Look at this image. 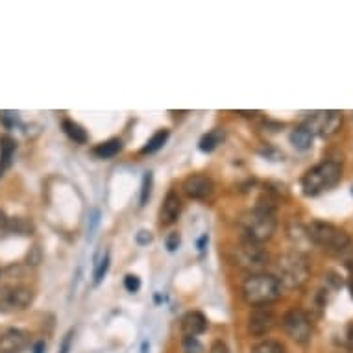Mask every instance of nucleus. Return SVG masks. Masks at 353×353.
<instances>
[{"label": "nucleus", "instance_id": "f257e3e1", "mask_svg": "<svg viewBox=\"0 0 353 353\" xmlns=\"http://www.w3.org/2000/svg\"><path fill=\"white\" fill-rule=\"evenodd\" d=\"M306 230L312 244L324 248L331 255L341 257L344 265L353 272V241L346 231L322 220H312L309 226H306Z\"/></svg>", "mask_w": 353, "mask_h": 353}, {"label": "nucleus", "instance_id": "f03ea898", "mask_svg": "<svg viewBox=\"0 0 353 353\" xmlns=\"http://www.w3.org/2000/svg\"><path fill=\"white\" fill-rule=\"evenodd\" d=\"M239 226L244 233V239L248 241L257 242V244L270 241L277 228L274 200L266 198V200L257 202V206L242 215Z\"/></svg>", "mask_w": 353, "mask_h": 353}, {"label": "nucleus", "instance_id": "7ed1b4c3", "mask_svg": "<svg viewBox=\"0 0 353 353\" xmlns=\"http://www.w3.org/2000/svg\"><path fill=\"white\" fill-rule=\"evenodd\" d=\"M281 290V283L277 281L276 277L272 274H266V272H259V274H250L244 279L241 295L248 306L265 307L279 300Z\"/></svg>", "mask_w": 353, "mask_h": 353}, {"label": "nucleus", "instance_id": "20e7f679", "mask_svg": "<svg viewBox=\"0 0 353 353\" xmlns=\"http://www.w3.org/2000/svg\"><path fill=\"white\" fill-rule=\"evenodd\" d=\"M342 180V165L339 161H324L312 167L301 178V191L306 196H318L330 191Z\"/></svg>", "mask_w": 353, "mask_h": 353}, {"label": "nucleus", "instance_id": "39448f33", "mask_svg": "<svg viewBox=\"0 0 353 353\" xmlns=\"http://www.w3.org/2000/svg\"><path fill=\"white\" fill-rule=\"evenodd\" d=\"M311 268L306 255L300 252H288L279 255L276 261V279L281 287L298 288L309 279Z\"/></svg>", "mask_w": 353, "mask_h": 353}, {"label": "nucleus", "instance_id": "423d86ee", "mask_svg": "<svg viewBox=\"0 0 353 353\" xmlns=\"http://www.w3.org/2000/svg\"><path fill=\"white\" fill-rule=\"evenodd\" d=\"M231 261L235 263L239 268L250 272V274H259L266 268L270 255L266 252L263 244L242 239L233 250H231Z\"/></svg>", "mask_w": 353, "mask_h": 353}, {"label": "nucleus", "instance_id": "0eeeda50", "mask_svg": "<svg viewBox=\"0 0 353 353\" xmlns=\"http://www.w3.org/2000/svg\"><path fill=\"white\" fill-rule=\"evenodd\" d=\"M283 330L298 344H309L312 339V322L309 314L301 309H292L285 312L281 320Z\"/></svg>", "mask_w": 353, "mask_h": 353}, {"label": "nucleus", "instance_id": "6e6552de", "mask_svg": "<svg viewBox=\"0 0 353 353\" xmlns=\"http://www.w3.org/2000/svg\"><path fill=\"white\" fill-rule=\"evenodd\" d=\"M34 301V290L23 285L0 288V312H15L28 309Z\"/></svg>", "mask_w": 353, "mask_h": 353}, {"label": "nucleus", "instance_id": "1a4fd4ad", "mask_svg": "<svg viewBox=\"0 0 353 353\" xmlns=\"http://www.w3.org/2000/svg\"><path fill=\"white\" fill-rule=\"evenodd\" d=\"M306 126L312 133H318L320 137L335 136L342 126V113L330 109V111H317L312 113Z\"/></svg>", "mask_w": 353, "mask_h": 353}, {"label": "nucleus", "instance_id": "9d476101", "mask_svg": "<svg viewBox=\"0 0 353 353\" xmlns=\"http://www.w3.org/2000/svg\"><path fill=\"white\" fill-rule=\"evenodd\" d=\"M276 325V314L270 307H253V311L248 317L246 330L252 336H263Z\"/></svg>", "mask_w": 353, "mask_h": 353}, {"label": "nucleus", "instance_id": "9b49d317", "mask_svg": "<svg viewBox=\"0 0 353 353\" xmlns=\"http://www.w3.org/2000/svg\"><path fill=\"white\" fill-rule=\"evenodd\" d=\"M183 195L193 200H207L211 198L215 185H213L211 178L204 176V174H193L183 180L182 183Z\"/></svg>", "mask_w": 353, "mask_h": 353}, {"label": "nucleus", "instance_id": "f8f14e48", "mask_svg": "<svg viewBox=\"0 0 353 353\" xmlns=\"http://www.w3.org/2000/svg\"><path fill=\"white\" fill-rule=\"evenodd\" d=\"M28 346V335L21 330H6L0 335V353H23Z\"/></svg>", "mask_w": 353, "mask_h": 353}, {"label": "nucleus", "instance_id": "ddd939ff", "mask_svg": "<svg viewBox=\"0 0 353 353\" xmlns=\"http://www.w3.org/2000/svg\"><path fill=\"white\" fill-rule=\"evenodd\" d=\"M180 213H182V198L176 191H169V195L165 196V202L161 206V211H159V222L163 226H172L174 222H178Z\"/></svg>", "mask_w": 353, "mask_h": 353}, {"label": "nucleus", "instance_id": "4468645a", "mask_svg": "<svg viewBox=\"0 0 353 353\" xmlns=\"http://www.w3.org/2000/svg\"><path fill=\"white\" fill-rule=\"evenodd\" d=\"M207 318L200 311H189L182 318V331L185 336H198L206 333Z\"/></svg>", "mask_w": 353, "mask_h": 353}, {"label": "nucleus", "instance_id": "2eb2a0df", "mask_svg": "<svg viewBox=\"0 0 353 353\" xmlns=\"http://www.w3.org/2000/svg\"><path fill=\"white\" fill-rule=\"evenodd\" d=\"M312 139H314V133L307 128L306 124L296 126L295 130L290 131V136H288L290 145H292L296 150H301V152H306V150H309V148L312 147Z\"/></svg>", "mask_w": 353, "mask_h": 353}, {"label": "nucleus", "instance_id": "dca6fc26", "mask_svg": "<svg viewBox=\"0 0 353 353\" xmlns=\"http://www.w3.org/2000/svg\"><path fill=\"white\" fill-rule=\"evenodd\" d=\"M17 150V142L10 136L0 137V176L10 169L13 161V153Z\"/></svg>", "mask_w": 353, "mask_h": 353}, {"label": "nucleus", "instance_id": "f3484780", "mask_svg": "<svg viewBox=\"0 0 353 353\" xmlns=\"http://www.w3.org/2000/svg\"><path fill=\"white\" fill-rule=\"evenodd\" d=\"M61 128H63L65 136L69 137L71 141L78 142V145H85V142H87V131L83 130L80 124L71 120V118H63V120H61Z\"/></svg>", "mask_w": 353, "mask_h": 353}, {"label": "nucleus", "instance_id": "a211bd4d", "mask_svg": "<svg viewBox=\"0 0 353 353\" xmlns=\"http://www.w3.org/2000/svg\"><path fill=\"white\" fill-rule=\"evenodd\" d=\"M120 150H122V141H120V139H109V141L100 142L98 147H94L93 153L96 158L109 159L115 158Z\"/></svg>", "mask_w": 353, "mask_h": 353}, {"label": "nucleus", "instance_id": "6ab92c4d", "mask_svg": "<svg viewBox=\"0 0 353 353\" xmlns=\"http://www.w3.org/2000/svg\"><path fill=\"white\" fill-rule=\"evenodd\" d=\"M169 136H171V131L169 130H159L158 133H153L152 137H150V141L142 147L141 152L142 153H156L158 150H161V148L165 147L167 139H169Z\"/></svg>", "mask_w": 353, "mask_h": 353}, {"label": "nucleus", "instance_id": "aec40b11", "mask_svg": "<svg viewBox=\"0 0 353 353\" xmlns=\"http://www.w3.org/2000/svg\"><path fill=\"white\" fill-rule=\"evenodd\" d=\"M224 141L222 130H213L200 139V150L202 152H213L215 148Z\"/></svg>", "mask_w": 353, "mask_h": 353}, {"label": "nucleus", "instance_id": "412c9836", "mask_svg": "<svg viewBox=\"0 0 353 353\" xmlns=\"http://www.w3.org/2000/svg\"><path fill=\"white\" fill-rule=\"evenodd\" d=\"M107 268H109V252H100V255L96 257V263H94V274H93V283L98 285V283L104 279Z\"/></svg>", "mask_w": 353, "mask_h": 353}, {"label": "nucleus", "instance_id": "4be33fe9", "mask_svg": "<svg viewBox=\"0 0 353 353\" xmlns=\"http://www.w3.org/2000/svg\"><path fill=\"white\" fill-rule=\"evenodd\" d=\"M252 353H285V346L277 341H263L253 346Z\"/></svg>", "mask_w": 353, "mask_h": 353}, {"label": "nucleus", "instance_id": "5701e85b", "mask_svg": "<svg viewBox=\"0 0 353 353\" xmlns=\"http://www.w3.org/2000/svg\"><path fill=\"white\" fill-rule=\"evenodd\" d=\"M150 191H152V172H147L142 178L141 185V206H147L148 198H150Z\"/></svg>", "mask_w": 353, "mask_h": 353}, {"label": "nucleus", "instance_id": "b1692460", "mask_svg": "<svg viewBox=\"0 0 353 353\" xmlns=\"http://www.w3.org/2000/svg\"><path fill=\"white\" fill-rule=\"evenodd\" d=\"M10 230L17 231L21 235H30L32 224H30L26 218H15V222H10Z\"/></svg>", "mask_w": 353, "mask_h": 353}, {"label": "nucleus", "instance_id": "393cba45", "mask_svg": "<svg viewBox=\"0 0 353 353\" xmlns=\"http://www.w3.org/2000/svg\"><path fill=\"white\" fill-rule=\"evenodd\" d=\"M183 350L185 353H202V344L196 336H183Z\"/></svg>", "mask_w": 353, "mask_h": 353}, {"label": "nucleus", "instance_id": "a878e982", "mask_svg": "<svg viewBox=\"0 0 353 353\" xmlns=\"http://www.w3.org/2000/svg\"><path fill=\"white\" fill-rule=\"evenodd\" d=\"M180 242H182V237L178 231H171L165 239V246L169 252H176L178 248H180Z\"/></svg>", "mask_w": 353, "mask_h": 353}, {"label": "nucleus", "instance_id": "bb28decb", "mask_svg": "<svg viewBox=\"0 0 353 353\" xmlns=\"http://www.w3.org/2000/svg\"><path fill=\"white\" fill-rule=\"evenodd\" d=\"M124 288L128 290V292H137L139 288H141V279L133 274H128V276L124 277Z\"/></svg>", "mask_w": 353, "mask_h": 353}, {"label": "nucleus", "instance_id": "cd10ccee", "mask_svg": "<svg viewBox=\"0 0 353 353\" xmlns=\"http://www.w3.org/2000/svg\"><path fill=\"white\" fill-rule=\"evenodd\" d=\"M10 231V218L6 217V213L0 209V239L6 235Z\"/></svg>", "mask_w": 353, "mask_h": 353}, {"label": "nucleus", "instance_id": "c85d7f7f", "mask_svg": "<svg viewBox=\"0 0 353 353\" xmlns=\"http://www.w3.org/2000/svg\"><path fill=\"white\" fill-rule=\"evenodd\" d=\"M136 241H137V244H141V246H147L148 242H152V233H150V231H147V230H141L139 233H137Z\"/></svg>", "mask_w": 353, "mask_h": 353}, {"label": "nucleus", "instance_id": "c756f323", "mask_svg": "<svg viewBox=\"0 0 353 353\" xmlns=\"http://www.w3.org/2000/svg\"><path fill=\"white\" fill-rule=\"evenodd\" d=\"M0 120H2V122H4V126H8V128L17 124V117H15L13 113H8V111L0 113Z\"/></svg>", "mask_w": 353, "mask_h": 353}, {"label": "nucleus", "instance_id": "7c9ffc66", "mask_svg": "<svg viewBox=\"0 0 353 353\" xmlns=\"http://www.w3.org/2000/svg\"><path fill=\"white\" fill-rule=\"evenodd\" d=\"M209 353H230V347H228V344L222 341H215L213 342L211 350H209Z\"/></svg>", "mask_w": 353, "mask_h": 353}, {"label": "nucleus", "instance_id": "2f4dec72", "mask_svg": "<svg viewBox=\"0 0 353 353\" xmlns=\"http://www.w3.org/2000/svg\"><path fill=\"white\" fill-rule=\"evenodd\" d=\"M346 344H347V350L353 353V324L347 325V331H346Z\"/></svg>", "mask_w": 353, "mask_h": 353}, {"label": "nucleus", "instance_id": "473e14b6", "mask_svg": "<svg viewBox=\"0 0 353 353\" xmlns=\"http://www.w3.org/2000/svg\"><path fill=\"white\" fill-rule=\"evenodd\" d=\"M32 353H45V342H37L36 346L32 347Z\"/></svg>", "mask_w": 353, "mask_h": 353}, {"label": "nucleus", "instance_id": "72a5a7b5", "mask_svg": "<svg viewBox=\"0 0 353 353\" xmlns=\"http://www.w3.org/2000/svg\"><path fill=\"white\" fill-rule=\"evenodd\" d=\"M207 241H209V239H207V235H204V237H202V239H200V241H198V250H200V252H204V250H206Z\"/></svg>", "mask_w": 353, "mask_h": 353}, {"label": "nucleus", "instance_id": "f704fd0d", "mask_svg": "<svg viewBox=\"0 0 353 353\" xmlns=\"http://www.w3.org/2000/svg\"><path fill=\"white\" fill-rule=\"evenodd\" d=\"M347 290H350V296H352L353 300V276L347 279Z\"/></svg>", "mask_w": 353, "mask_h": 353}, {"label": "nucleus", "instance_id": "c9c22d12", "mask_svg": "<svg viewBox=\"0 0 353 353\" xmlns=\"http://www.w3.org/2000/svg\"><path fill=\"white\" fill-rule=\"evenodd\" d=\"M239 113V115H242V117H250V115H257V111H237Z\"/></svg>", "mask_w": 353, "mask_h": 353}, {"label": "nucleus", "instance_id": "e433bc0d", "mask_svg": "<svg viewBox=\"0 0 353 353\" xmlns=\"http://www.w3.org/2000/svg\"><path fill=\"white\" fill-rule=\"evenodd\" d=\"M352 196H353V187H352Z\"/></svg>", "mask_w": 353, "mask_h": 353}]
</instances>
